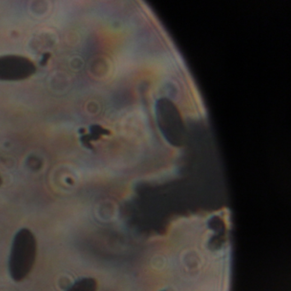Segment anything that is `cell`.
<instances>
[{
  "label": "cell",
  "mask_w": 291,
  "mask_h": 291,
  "mask_svg": "<svg viewBox=\"0 0 291 291\" xmlns=\"http://www.w3.org/2000/svg\"><path fill=\"white\" fill-rule=\"evenodd\" d=\"M36 255L37 241L34 233L27 228L21 229L14 237L9 259V271L14 281L27 278L34 268Z\"/></svg>",
  "instance_id": "cell-1"
},
{
  "label": "cell",
  "mask_w": 291,
  "mask_h": 291,
  "mask_svg": "<svg viewBox=\"0 0 291 291\" xmlns=\"http://www.w3.org/2000/svg\"><path fill=\"white\" fill-rule=\"evenodd\" d=\"M37 70L34 62L20 55L0 56V81H17L32 77Z\"/></svg>",
  "instance_id": "cell-2"
},
{
  "label": "cell",
  "mask_w": 291,
  "mask_h": 291,
  "mask_svg": "<svg viewBox=\"0 0 291 291\" xmlns=\"http://www.w3.org/2000/svg\"><path fill=\"white\" fill-rule=\"evenodd\" d=\"M97 281L93 278H84L75 282L66 291H97Z\"/></svg>",
  "instance_id": "cell-3"
},
{
  "label": "cell",
  "mask_w": 291,
  "mask_h": 291,
  "mask_svg": "<svg viewBox=\"0 0 291 291\" xmlns=\"http://www.w3.org/2000/svg\"><path fill=\"white\" fill-rule=\"evenodd\" d=\"M2 184V179L0 177V184Z\"/></svg>",
  "instance_id": "cell-4"
}]
</instances>
